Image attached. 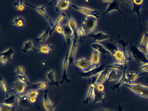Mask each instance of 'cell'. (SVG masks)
<instances>
[{
  "mask_svg": "<svg viewBox=\"0 0 148 111\" xmlns=\"http://www.w3.org/2000/svg\"><path fill=\"white\" fill-rule=\"evenodd\" d=\"M127 49L131 60L136 65L141 66L148 63L146 55L139 49L138 45L134 42H128Z\"/></svg>",
  "mask_w": 148,
  "mask_h": 111,
  "instance_id": "6da1fadb",
  "label": "cell"
},
{
  "mask_svg": "<svg viewBox=\"0 0 148 111\" xmlns=\"http://www.w3.org/2000/svg\"><path fill=\"white\" fill-rule=\"evenodd\" d=\"M122 86L128 88L138 96L148 99V84L128 81L124 83Z\"/></svg>",
  "mask_w": 148,
  "mask_h": 111,
  "instance_id": "7a4b0ae2",
  "label": "cell"
},
{
  "mask_svg": "<svg viewBox=\"0 0 148 111\" xmlns=\"http://www.w3.org/2000/svg\"><path fill=\"white\" fill-rule=\"evenodd\" d=\"M97 19L93 16H87L83 19L82 29H84L85 34L92 33L97 29Z\"/></svg>",
  "mask_w": 148,
  "mask_h": 111,
  "instance_id": "3957f363",
  "label": "cell"
},
{
  "mask_svg": "<svg viewBox=\"0 0 148 111\" xmlns=\"http://www.w3.org/2000/svg\"><path fill=\"white\" fill-rule=\"evenodd\" d=\"M125 2L130 4L132 8V11L133 13H136L138 16V21H139V27H140V31H142V25L140 19V10L143 6L144 1L143 0H132V1H125Z\"/></svg>",
  "mask_w": 148,
  "mask_h": 111,
  "instance_id": "277c9868",
  "label": "cell"
},
{
  "mask_svg": "<svg viewBox=\"0 0 148 111\" xmlns=\"http://www.w3.org/2000/svg\"><path fill=\"white\" fill-rule=\"evenodd\" d=\"M75 65L84 71V73H87L94 69L92 65L91 61L88 57L82 58L74 62Z\"/></svg>",
  "mask_w": 148,
  "mask_h": 111,
  "instance_id": "5b68a950",
  "label": "cell"
},
{
  "mask_svg": "<svg viewBox=\"0 0 148 111\" xmlns=\"http://www.w3.org/2000/svg\"><path fill=\"white\" fill-rule=\"evenodd\" d=\"M26 87L25 83L20 80H16L12 84V89L9 92L14 94L22 95L25 92Z\"/></svg>",
  "mask_w": 148,
  "mask_h": 111,
  "instance_id": "8992f818",
  "label": "cell"
},
{
  "mask_svg": "<svg viewBox=\"0 0 148 111\" xmlns=\"http://www.w3.org/2000/svg\"><path fill=\"white\" fill-rule=\"evenodd\" d=\"M99 43L102 44L104 47L110 53V55L113 56L115 53V52L119 49L120 47L118 46L116 42L113 41L112 39L110 40H106L100 42Z\"/></svg>",
  "mask_w": 148,
  "mask_h": 111,
  "instance_id": "52a82bcc",
  "label": "cell"
},
{
  "mask_svg": "<svg viewBox=\"0 0 148 111\" xmlns=\"http://www.w3.org/2000/svg\"><path fill=\"white\" fill-rule=\"evenodd\" d=\"M71 8H73L74 9L79 11L87 16H93L97 18V19L99 17V15H100V13L99 11L93 10L88 8L78 7L75 5H72Z\"/></svg>",
  "mask_w": 148,
  "mask_h": 111,
  "instance_id": "ba28073f",
  "label": "cell"
},
{
  "mask_svg": "<svg viewBox=\"0 0 148 111\" xmlns=\"http://www.w3.org/2000/svg\"><path fill=\"white\" fill-rule=\"evenodd\" d=\"M16 97L18 98V103L19 106L21 108L24 109V110H32V105L28 99L26 95H18L14 94Z\"/></svg>",
  "mask_w": 148,
  "mask_h": 111,
  "instance_id": "9c48e42d",
  "label": "cell"
},
{
  "mask_svg": "<svg viewBox=\"0 0 148 111\" xmlns=\"http://www.w3.org/2000/svg\"><path fill=\"white\" fill-rule=\"evenodd\" d=\"M25 4L27 6H29L31 8H33L37 10V11L39 12L40 14L42 15V16H44L45 18L46 19L47 21L48 22V23L53 27L54 26V24H53V22L52 20L51 19L50 17L47 15V14L46 12L45 9V6H42L41 7H38L36 6H34V5H32V4H29V3H27V2H25Z\"/></svg>",
  "mask_w": 148,
  "mask_h": 111,
  "instance_id": "30bf717a",
  "label": "cell"
},
{
  "mask_svg": "<svg viewBox=\"0 0 148 111\" xmlns=\"http://www.w3.org/2000/svg\"><path fill=\"white\" fill-rule=\"evenodd\" d=\"M118 49L115 53L113 54L112 56L113 57V61H116L118 63H120V64H124V65H127V62H126V57H125V55L122 48Z\"/></svg>",
  "mask_w": 148,
  "mask_h": 111,
  "instance_id": "8fae6325",
  "label": "cell"
},
{
  "mask_svg": "<svg viewBox=\"0 0 148 111\" xmlns=\"http://www.w3.org/2000/svg\"><path fill=\"white\" fill-rule=\"evenodd\" d=\"M71 2L72 1H71L61 0L57 1L55 8L56 12H60L65 11L70 8V7L71 8Z\"/></svg>",
  "mask_w": 148,
  "mask_h": 111,
  "instance_id": "7c38bea8",
  "label": "cell"
},
{
  "mask_svg": "<svg viewBox=\"0 0 148 111\" xmlns=\"http://www.w3.org/2000/svg\"><path fill=\"white\" fill-rule=\"evenodd\" d=\"M114 10H117L120 13V14L123 16L125 18H127L126 16L121 11V10H120L119 1H111L109 3V5L107 7V8L106 9V11L100 16H102L106 14H107V13H109V12H110V11Z\"/></svg>",
  "mask_w": 148,
  "mask_h": 111,
  "instance_id": "4fadbf2b",
  "label": "cell"
},
{
  "mask_svg": "<svg viewBox=\"0 0 148 111\" xmlns=\"http://www.w3.org/2000/svg\"><path fill=\"white\" fill-rule=\"evenodd\" d=\"M69 52H67L66 55L65 57L64 60L63 62V75H62V79L60 83V84H62L64 81L70 83L71 82V81L70 80L68 79L67 76V70L68 69V63H69Z\"/></svg>",
  "mask_w": 148,
  "mask_h": 111,
  "instance_id": "5bb4252c",
  "label": "cell"
},
{
  "mask_svg": "<svg viewBox=\"0 0 148 111\" xmlns=\"http://www.w3.org/2000/svg\"><path fill=\"white\" fill-rule=\"evenodd\" d=\"M87 37L90 38L91 40L100 42L107 40L109 36L101 31H99L93 34H90L87 36Z\"/></svg>",
  "mask_w": 148,
  "mask_h": 111,
  "instance_id": "9a60e30c",
  "label": "cell"
},
{
  "mask_svg": "<svg viewBox=\"0 0 148 111\" xmlns=\"http://www.w3.org/2000/svg\"><path fill=\"white\" fill-rule=\"evenodd\" d=\"M63 30V35L64 36L67 44L71 42L72 38L73 36V31L69 26V24H63L61 25Z\"/></svg>",
  "mask_w": 148,
  "mask_h": 111,
  "instance_id": "2e32d148",
  "label": "cell"
},
{
  "mask_svg": "<svg viewBox=\"0 0 148 111\" xmlns=\"http://www.w3.org/2000/svg\"><path fill=\"white\" fill-rule=\"evenodd\" d=\"M77 39L74 38L73 42L72 43L71 47L70 49V54L69 56V63H68V69H70V66L71 65L72 62L74 60V57L76 54L77 51Z\"/></svg>",
  "mask_w": 148,
  "mask_h": 111,
  "instance_id": "e0dca14e",
  "label": "cell"
},
{
  "mask_svg": "<svg viewBox=\"0 0 148 111\" xmlns=\"http://www.w3.org/2000/svg\"><path fill=\"white\" fill-rule=\"evenodd\" d=\"M106 100L105 94L103 91H99L96 87L94 89V101L93 104L99 102H104Z\"/></svg>",
  "mask_w": 148,
  "mask_h": 111,
  "instance_id": "ac0fdd59",
  "label": "cell"
},
{
  "mask_svg": "<svg viewBox=\"0 0 148 111\" xmlns=\"http://www.w3.org/2000/svg\"><path fill=\"white\" fill-rule=\"evenodd\" d=\"M127 68H125V69L124 71H123V74L122 75V76H121V78L119 79L118 82L116 84H114V85H112L111 86V89L112 91H116L119 92L120 89V87L121 85H123L125 82H128V80L126 79V76H125V74H126V69H127Z\"/></svg>",
  "mask_w": 148,
  "mask_h": 111,
  "instance_id": "d6986e66",
  "label": "cell"
},
{
  "mask_svg": "<svg viewBox=\"0 0 148 111\" xmlns=\"http://www.w3.org/2000/svg\"><path fill=\"white\" fill-rule=\"evenodd\" d=\"M48 90H46L44 95V103L45 108L47 111H53L57 103L52 104L49 100L47 96Z\"/></svg>",
  "mask_w": 148,
  "mask_h": 111,
  "instance_id": "ffe728a7",
  "label": "cell"
},
{
  "mask_svg": "<svg viewBox=\"0 0 148 111\" xmlns=\"http://www.w3.org/2000/svg\"><path fill=\"white\" fill-rule=\"evenodd\" d=\"M67 14L68 16V21H69V24L71 27L72 31H73V35L75 36L76 39H78V26L76 23L75 20L71 16L68 11H67Z\"/></svg>",
  "mask_w": 148,
  "mask_h": 111,
  "instance_id": "44dd1931",
  "label": "cell"
},
{
  "mask_svg": "<svg viewBox=\"0 0 148 111\" xmlns=\"http://www.w3.org/2000/svg\"><path fill=\"white\" fill-rule=\"evenodd\" d=\"M148 46V31H145L144 34L143 39L140 45H138L139 49L143 53L146 54V50Z\"/></svg>",
  "mask_w": 148,
  "mask_h": 111,
  "instance_id": "7402d4cb",
  "label": "cell"
},
{
  "mask_svg": "<svg viewBox=\"0 0 148 111\" xmlns=\"http://www.w3.org/2000/svg\"><path fill=\"white\" fill-rule=\"evenodd\" d=\"M91 47L94 50H97L100 53L104 59L106 58V55L110 54V53L100 43H97V42L93 43L92 44Z\"/></svg>",
  "mask_w": 148,
  "mask_h": 111,
  "instance_id": "603a6c76",
  "label": "cell"
},
{
  "mask_svg": "<svg viewBox=\"0 0 148 111\" xmlns=\"http://www.w3.org/2000/svg\"><path fill=\"white\" fill-rule=\"evenodd\" d=\"M99 52L96 50H94L91 58L92 65L94 69L97 68L100 65V56Z\"/></svg>",
  "mask_w": 148,
  "mask_h": 111,
  "instance_id": "cb8c5ba5",
  "label": "cell"
},
{
  "mask_svg": "<svg viewBox=\"0 0 148 111\" xmlns=\"http://www.w3.org/2000/svg\"><path fill=\"white\" fill-rule=\"evenodd\" d=\"M147 74L146 72H144L140 73H137L133 72H127L125 74L126 79L129 82H135L137 78L142 75H145Z\"/></svg>",
  "mask_w": 148,
  "mask_h": 111,
  "instance_id": "d4e9b609",
  "label": "cell"
},
{
  "mask_svg": "<svg viewBox=\"0 0 148 111\" xmlns=\"http://www.w3.org/2000/svg\"><path fill=\"white\" fill-rule=\"evenodd\" d=\"M53 49V45L48 44L47 45H38L37 47V52L38 53H47L50 54L51 53V50Z\"/></svg>",
  "mask_w": 148,
  "mask_h": 111,
  "instance_id": "484cf974",
  "label": "cell"
},
{
  "mask_svg": "<svg viewBox=\"0 0 148 111\" xmlns=\"http://www.w3.org/2000/svg\"><path fill=\"white\" fill-rule=\"evenodd\" d=\"M108 73V69H106L100 72L95 84H102L107 79Z\"/></svg>",
  "mask_w": 148,
  "mask_h": 111,
  "instance_id": "4316f807",
  "label": "cell"
},
{
  "mask_svg": "<svg viewBox=\"0 0 148 111\" xmlns=\"http://www.w3.org/2000/svg\"><path fill=\"white\" fill-rule=\"evenodd\" d=\"M120 79V75L117 73L116 70L112 69L107 75L106 82L112 81H116Z\"/></svg>",
  "mask_w": 148,
  "mask_h": 111,
  "instance_id": "83f0119b",
  "label": "cell"
},
{
  "mask_svg": "<svg viewBox=\"0 0 148 111\" xmlns=\"http://www.w3.org/2000/svg\"><path fill=\"white\" fill-rule=\"evenodd\" d=\"M94 88H95V84H90V87H89V89H88L86 99L84 101V104H87L90 101H91L92 96L94 95Z\"/></svg>",
  "mask_w": 148,
  "mask_h": 111,
  "instance_id": "f1b7e54d",
  "label": "cell"
},
{
  "mask_svg": "<svg viewBox=\"0 0 148 111\" xmlns=\"http://www.w3.org/2000/svg\"><path fill=\"white\" fill-rule=\"evenodd\" d=\"M47 87V84L46 82H38L32 84L30 86V89L38 90V89H45Z\"/></svg>",
  "mask_w": 148,
  "mask_h": 111,
  "instance_id": "f546056e",
  "label": "cell"
},
{
  "mask_svg": "<svg viewBox=\"0 0 148 111\" xmlns=\"http://www.w3.org/2000/svg\"><path fill=\"white\" fill-rule=\"evenodd\" d=\"M14 54V51L13 49L12 48H10L6 51L1 53L0 55L1 56H5L6 57L8 60V62H10L12 61V57Z\"/></svg>",
  "mask_w": 148,
  "mask_h": 111,
  "instance_id": "4dcf8cb0",
  "label": "cell"
},
{
  "mask_svg": "<svg viewBox=\"0 0 148 111\" xmlns=\"http://www.w3.org/2000/svg\"><path fill=\"white\" fill-rule=\"evenodd\" d=\"M51 29V28L50 27H48L46 29L45 32L39 38H36L35 39V40L37 42L45 41L48 38V36H49Z\"/></svg>",
  "mask_w": 148,
  "mask_h": 111,
  "instance_id": "1f68e13d",
  "label": "cell"
},
{
  "mask_svg": "<svg viewBox=\"0 0 148 111\" xmlns=\"http://www.w3.org/2000/svg\"><path fill=\"white\" fill-rule=\"evenodd\" d=\"M108 68L114 70H120L123 71L125 68L127 67V65H124V64H120V63L116 62L114 64H111L107 66Z\"/></svg>",
  "mask_w": 148,
  "mask_h": 111,
  "instance_id": "d6a6232c",
  "label": "cell"
},
{
  "mask_svg": "<svg viewBox=\"0 0 148 111\" xmlns=\"http://www.w3.org/2000/svg\"><path fill=\"white\" fill-rule=\"evenodd\" d=\"M102 69L103 68H102V66L99 67L97 68L92 69L89 72L86 73H84L83 75V77H90L94 76L97 74L99 73L101 71H103Z\"/></svg>",
  "mask_w": 148,
  "mask_h": 111,
  "instance_id": "836d02e7",
  "label": "cell"
},
{
  "mask_svg": "<svg viewBox=\"0 0 148 111\" xmlns=\"http://www.w3.org/2000/svg\"><path fill=\"white\" fill-rule=\"evenodd\" d=\"M66 16V14H65L64 13H61L60 16L57 19L56 23L54 24V27L52 28V29H51V31H50L49 35H51V34H52V33H53V31L56 29V28H57V27H58V26H59V24H60V23H61V22L64 20L65 17Z\"/></svg>",
  "mask_w": 148,
  "mask_h": 111,
  "instance_id": "e575fe53",
  "label": "cell"
},
{
  "mask_svg": "<svg viewBox=\"0 0 148 111\" xmlns=\"http://www.w3.org/2000/svg\"><path fill=\"white\" fill-rule=\"evenodd\" d=\"M31 49L33 50L35 53L38 52H37V49H35L34 47H33L32 41L29 40L27 42H25L23 49H22V51L24 53H26L28 50H31Z\"/></svg>",
  "mask_w": 148,
  "mask_h": 111,
  "instance_id": "d590c367",
  "label": "cell"
},
{
  "mask_svg": "<svg viewBox=\"0 0 148 111\" xmlns=\"http://www.w3.org/2000/svg\"><path fill=\"white\" fill-rule=\"evenodd\" d=\"M1 111H18L16 110V107L13 105L1 103Z\"/></svg>",
  "mask_w": 148,
  "mask_h": 111,
  "instance_id": "8d00e7d4",
  "label": "cell"
},
{
  "mask_svg": "<svg viewBox=\"0 0 148 111\" xmlns=\"http://www.w3.org/2000/svg\"><path fill=\"white\" fill-rule=\"evenodd\" d=\"M47 76L48 79L51 81V86L54 85L58 86V83H59V82H55V80H54V78H55V72L54 71L52 70V71H50V72L47 73Z\"/></svg>",
  "mask_w": 148,
  "mask_h": 111,
  "instance_id": "74e56055",
  "label": "cell"
},
{
  "mask_svg": "<svg viewBox=\"0 0 148 111\" xmlns=\"http://www.w3.org/2000/svg\"><path fill=\"white\" fill-rule=\"evenodd\" d=\"M12 24L16 25L21 28L25 24V21L23 17L19 16L18 18H15L13 21L12 22Z\"/></svg>",
  "mask_w": 148,
  "mask_h": 111,
  "instance_id": "f35d334b",
  "label": "cell"
},
{
  "mask_svg": "<svg viewBox=\"0 0 148 111\" xmlns=\"http://www.w3.org/2000/svg\"><path fill=\"white\" fill-rule=\"evenodd\" d=\"M16 97L15 95L14 94L6 98L3 101H1V103L7 104V105H13L15 102Z\"/></svg>",
  "mask_w": 148,
  "mask_h": 111,
  "instance_id": "ab89813d",
  "label": "cell"
},
{
  "mask_svg": "<svg viewBox=\"0 0 148 111\" xmlns=\"http://www.w3.org/2000/svg\"><path fill=\"white\" fill-rule=\"evenodd\" d=\"M27 97V98L29 97H32V96H34V97H38L39 95V92L37 90H34V89H29L27 92L26 95Z\"/></svg>",
  "mask_w": 148,
  "mask_h": 111,
  "instance_id": "60d3db41",
  "label": "cell"
},
{
  "mask_svg": "<svg viewBox=\"0 0 148 111\" xmlns=\"http://www.w3.org/2000/svg\"><path fill=\"white\" fill-rule=\"evenodd\" d=\"M14 6L18 10L22 11L25 8V5L22 1H18L14 3Z\"/></svg>",
  "mask_w": 148,
  "mask_h": 111,
  "instance_id": "b9f144b4",
  "label": "cell"
},
{
  "mask_svg": "<svg viewBox=\"0 0 148 111\" xmlns=\"http://www.w3.org/2000/svg\"><path fill=\"white\" fill-rule=\"evenodd\" d=\"M85 32L84 29L82 28H80L79 29L78 31V39H79V42L83 43L84 41V38Z\"/></svg>",
  "mask_w": 148,
  "mask_h": 111,
  "instance_id": "7bdbcfd3",
  "label": "cell"
},
{
  "mask_svg": "<svg viewBox=\"0 0 148 111\" xmlns=\"http://www.w3.org/2000/svg\"><path fill=\"white\" fill-rule=\"evenodd\" d=\"M0 81H1V87L3 89V92L5 94L6 98L8 97L9 95H8V92L7 88L5 81L1 77H0Z\"/></svg>",
  "mask_w": 148,
  "mask_h": 111,
  "instance_id": "ee69618b",
  "label": "cell"
},
{
  "mask_svg": "<svg viewBox=\"0 0 148 111\" xmlns=\"http://www.w3.org/2000/svg\"><path fill=\"white\" fill-rule=\"evenodd\" d=\"M17 78L21 81L22 82L24 83H25L27 86H30V83L29 82V80L27 78L26 76L25 75H16Z\"/></svg>",
  "mask_w": 148,
  "mask_h": 111,
  "instance_id": "f6af8a7d",
  "label": "cell"
},
{
  "mask_svg": "<svg viewBox=\"0 0 148 111\" xmlns=\"http://www.w3.org/2000/svg\"><path fill=\"white\" fill-rule=\"evenodd\" d=\"M14 75H25V69L22 67H18Z\"/></svg>",
  "mask_w": 148,
  "mask_h": 111,
  "instance_id": "bcb514c9",
  "label": "cell"
},
{
  "mask_svg": "<svg viewBox=\"0 0 148 111\" xmlns=\"http://www.w3.org/2000/svg\"><path fill=\"white\" fill-rule=\"evenodd\" d=\"M27 99H28V100L31 104H33V105H35H35H37L36 103L38 102V98L34 97V96H32V97H29Z\"/></svg>",
  "mask_w": 148,
  "mask_h": 111,
  "instance_id": "7dc6e473",
  "label": "cell"
},
{
  "mask_svg": "<svg viewBox=\"0 0 148 111\" xmlns=\"http://www.w3.org/2000/svg\"><path fill=\"white\" fill-rule=\"evenodd\" d=\"M139 69L141 71L146 72V73H148V63L144 64V65L141 66L140 68H139Z\"/></svg>",
  "mask_w": 148,
  "mask_h": 111,
  "instance_id": "c3c4849f",
  "label": "cell"
},
{
  "mask_svg": "<svg viewBox=\"0 0 148 111\" xmlns=\"http://www.w3.org/2000/svg\"><path fill=\"white\" fill-rule=\"evenodd\" d=\"M95 86L99 91H103L104 89V86L102 84H95Z\"/></svg>",
  "mask_w": 148,
  "mask_h": 111,
  "instance_id": "681fc988",
  "label": "cell"
},
{
  "mask_svg": "<svg viewBox=\"0 0 148 111\" xmlns=\"http://www.w3.org/2000/svg\"><path fill=\"white\" fill-rule=\"evenodd\" d=\"M7 62H8V60L6 57H5V56H1L0 64H1V66L5 65Z\"/></svg>",
  "mask_w": 148,
  "mask_h": 111,
  "instance_id": "f907efd6",
  "label": "cell"
},
{
  "mask_svg": "<svg viewBox=\"0 0 148 111\" xmlns=\"http://www.w3.org/2000/svg\"><path fill=\"white\" fill-rule=\"evenodd\" d=\"M56 30L57 32L60 34L63 35V28H62L61 25H59V26H58L56 28Z\"/></svg>",
  "mask_w": 148,
  "mask_h": 111,
  "instance_id": "816d5d0a",
  "label": "cell"
},
{
  "mask_svg": "<svg viewBox=\"0 0 148 111\" xmlns=\"http://www.w3.org/2000/svg\"><path fill=\"white\" fill-rule=\"evenodd\" d=\"M118 111H123V106L120 104V102L118 101Z\"/></svg>",
  "mask_w": 148,
  "mask_h": 111,
  "instance_id": "f5cc1de1",
  "label": "cell"
},
{
  "mask_svg": "<svg viewBox=\"0 0 148 111\" xmlns=\"http://www.w3.org/2000/svg\"><path fill=\"white\" fill-rule=\"evenodd\" d=\"M93 111H115L113 110H110L107 109H102V108H97L93 110Z\"/></svg>",
  "mask_w": 148,
  "mask_h": 111,
  "instance_id": "db71d44e",
  "label": "cell"
},
{
  "mask_svg": "<svg viewBox=\"0 0 148 111\" xmlns=\"http://www.w3.org/2000/svg\"><path fill=\"white\" fill-rule=\"evenodd\" d=\"M145 55H146V58H147V59L148 60V47H147V50H146V54H145Z\"/></svg>",
  "mask_w": 148,
  "mask_h": 111,
  "instance_id": "11a10c76",
  "label": "cell"
},
{
  "mask_svg": "<svg viewBox=\"0 0 148 111\" xmlns=\"http://www.w3.org/2000/svg\"></svg>",
  "mask_w": 148,
  "mask_h": 111,
  "instance_id": "9f6ffc18",
  "label": "cell"
}]
</instances>
